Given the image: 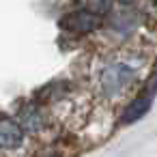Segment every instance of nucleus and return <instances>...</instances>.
I'll list each match as a JSON object with an SVG mask.
<instances>
[{
	"mask_svg": "<svg viewBox=\"0 0 157 157\" xmlns=\"http://www.w3.org/2000/svg\"><path fill=\"white\" fill-rule=\"evenodd\" d=\"M136 82V71L125 65V63H112L103 69L101 75V86L105 90V95L110 97H118L123 93H127Z\"/></svg>",
	"mask_w": 157,
	"mask_h": 157,
	"instance_id": "obj_1",
	"label": "nucleus"
},
{
	"mask_svg": "<svg viewBox=\"0 0 157 157\" xmlns=\"http://www.w3.org/2000/svg\"><path fill=\"white\" fill-rule=\"evenodd\" d=\"M60 24H63V28H67L71 33L86 35V33H93L101 26V15H97L93 11H86V9H78V11L65 15Z\"/></svg>",
	"mask_w": 157,
	"mask_h": 157,
	"instance_id": "obj_2",
	"label": "nucleus"
},
{
	"mask_svg": "<svg viewBox=\"0 0 157 157\" xmlns=\"http://www.w3.org/2000/svg\"><path fill=\"white\" fill-rule=\"evenodd\" d=\"M24 140V127L13 118H0V148L13 151Z\"/></svg>",
	"mask_w": 157,
	"mask_h": 157,
	"instance_id": "obj_3",
	"label": "nucleus"
},
{
	"mask_svg": "<svg viewBox=\"0 0 157 157\" xmlns=\"http://www.w3.org/2000/svg\"><path fill=\"white\" fill-rule=\"evenodd\" d=\"M151 103H153V93H146V95H142V97L133 99V101L127 105V110L123 112L121 123H123V125H131V123L140 121V118L151 110Z\"/></svg>",
	"mask_w": 157,
	"mask_h": 157,
	"instance_id": "obj_4",
	"label": "nucleus"
},
{
	"mask_svg": "<svg viewBox=\"0 0 157 157\" xmlns=\"http://www.w3.org/2000/svg\"><path fill=\"white\" fill-rule=\"evenodd\" d=\"M17 123H20L24 129H33V131H37V129L43 127V116H41L39 108H24L22 114H20V121H17Z\"/></svg>",
	"mask_w": 157,
	"mask_h": 157,
	"instance_id": "obj_5",
	"label": "nucleus"
},
{
	"mask_svg": "<svg viewBox=\"0 0 157 157\" xmlns=\"http://www.w3.org/2000/svg\"><path fill=\"white\" fill-rule=\"evenodd\" d=\"M78 5H80L82 9H86V11H93V13H97V15H103V13L110 11L112 0H78Z\"/></svg>",
	"mask_w": 157,
	"mask_h": 157,
	"instance_id": "obj_6",
	"label": "nucleus"
},
{
	"mask_svg": "<svg viewBox=\"0 0 157 157\" xmlns=\"http://www.w3.org/2000/svg\"><path fill=\"white\" fill-rule=\"evenodd\" d=\"M110 24L114 28H118V30H129V28H133L136 20H133V15L129 11H118V13H112Z\"/></svg>",
	"mask_w": 157,
	"mask_h": 157,
	"instance_id": "obj_7",
	"label": "nucleus"
},
{
	"mask_svg": "<svg viewBox=\"0 0 157 157\" xmlns=\"http://www.w3.org/2000/svg\"><path fill=\"white\" fill-rule=\"evenodd\" d=\"M118 2H121V5H131L133 0H118Z\"/></svg>",
	"mask_w": 157,
	"mask_h": 157,
	"instance_id": "obj_8",
	"label": "nucleus"
}]
</instances>
